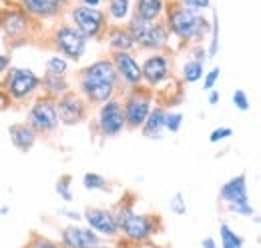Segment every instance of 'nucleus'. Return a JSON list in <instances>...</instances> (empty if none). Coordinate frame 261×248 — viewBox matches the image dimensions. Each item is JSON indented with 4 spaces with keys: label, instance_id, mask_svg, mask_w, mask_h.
<instances>
[{
    "label": "nucleus",
    "instance_id": "nucleus-1",
    "mask_svg": "<svg viewBox=\"0 0 261 248\" xmlns=\"http://www.w3.org/2000/svg\"><path fill=\"white\" fill-rule=\"evenodd\" d=\"M119 76L109 58H100L89 64L79 74V92L91 104H105L119 90Z\"/></svg>",
    "mask_w": 261,
    "mask_h": 248
},
{
    "label": "nucleus",
    "instance_id": "nucleus-2",
    "mask_svg": "<svg viewBox=\"0 0 261 248\" xmlns=\"http://www.w3.org/2000/svg\"><path fill=\"white\" fill-rule=\"evenodd\" d=\"M165 10H167V22H165L167 28L183 42H199L205 34L211 32V22H207L201 12L181 6L179 2H175Z\"/></svg>",
    "mask_w": 261,
    "mask_h": 248
},
{
    "label": "nucleus",
    "instance_id": "nucleus-3",
    "mask_svg": "<svg viewBox=\"0 0 261 248\" xmlns=\"http://www.w3.org/2000/svg\"><path fill=\"white\" fill-rule=\"evenodd\" d=\"M115 220L119 226V234H123L133 244L147 242L153 234H157V218L153 214H139L130 204H121L115 210Z\"/></svg>",
    "mask_w": 261,
    "mask_h": 248
},
{
    "label": "nucleus",
    "instance_id": "nucleus-4",
    "mask_svg": "<svg viewBox=\"0 0 261 248\" xmlns=\"http://www.w3.org/2000/svg\"><path fill=\"white\" fill-rule=\"evenodd\" d=\"M129 30L130 38L135 42V46H141L143 50H153V52H161L169 44V28L165 22H145L137 16H133L129 24L125 26Z\"/></svg>",
    "mask_w": 261,
    "mask_h": 248
},
{
    "label": "nucleus",
    "instance_id": "nucleus-5",
    "mask_svg": "<svg viewBox=\"0 0 261 248\" xmlns=\"http://www.w3.org/2000/svg\"><path fill=\"white\" fill-rule=\"evenodd\" d=\"M221 200L225 202L229 212L241 214V216H253V206L249 202V190H247V174H237L229 178L219 190Z\"/></svg>",
    "mask_w": 261,
    "mask_h": 248
},
{
    "label": "nucleus",
    "instance_id": "nucleus-6",
    "mask_svg": "<svg viewBox=\"0 0 261 248\" xmlns=\"http://www.w3.org/2000/svg\"><path fill=\"white\" fill-rule=\"evenodd\" d=\"M53 42L59 54L66 56L68 60L79 62L87 52L89 38H85L72 24H61L53 34Z\"/></svg>",
    "mask_w": 261,
    "mask_h": 248
},
{
    "label": "nucleus",
    "instance_id": "nucleus-7",
    "mask_svg": "<svg viewBox=\"0 0 261 248\" xmlns=\"http://www.w3.org/2000/svg\"><path fill=\"white\" fill-rule=\"evenodd\" d=\"M29 126L36 134H50L59 128V114H57V102L48 96H40L34 100L29 110Z\"/></svg>",
    "mask_w": 261,
    "mask_h": 248
},
{
    "label": "nucleus",
    "instance_id": "nucleus-8",
    "mask_svg": "<svg viewBox=\"0 0 261 248\" xmlns=\"http://www.w3.org/2000/svg\"><path fill=\"white\" fill-rule=\"evenodd\" d=\"M4 88L12 100L22 102L40 88V76L31 68H12L6 76Z\"/></svg>",
    "mask_w": 261,
    "mask_h": 248
},
{
    "label": "nucleus",
    "instance_id": "nucleus-9",
    "mask_svg": "<svg viewBox=\"0 0 261 248\" xmlns=\"http://www.w3.org/2000/svg\"><path fill=\"white\" fill-rule=\"evenodd\" d=\"M70 18H72V26L85 38H98L107 28V14L98 8L79 4L70 10Z\"/></svg>",
    "mask_w": 261,
    "mask_h": 248
},
{
    "label": "nucleus",
    "instance_id": "nucleus-10",
    "mask_svg": "<svg viewBox=\"0 0 261 248\" xmlns=\"http://www.w3.org/2000/svg\"><path fill=\"white\" fill-rule=\"evenodd\" d=\"M153 108V94L149 90H141V88H133V92L127 96L125 104H123V114H125V124L127 128H141L149 112Z\"/></svg>",
    "mask_w": 261,
    "mask_h": 248
},
{
    "label": "nucleus",
    "instance_id": "nucleus-11",
    "mask_svg": "<svg viewBox=\"0 0 261 248\" xmlns=\"http://www.w3.org/2000/svg\"><path fill=\"white\" fill-rule=\"evenodd\" d=\"M97 126L102 136H117V134H121L127 128L125 114H123V104L117 98H111L105 104H100L97 116Z\"/></svg>",
    "mask_w": 261,
    "mask_h": 248
},
{
    "label": "nucleus",
    "instance_id": "nucleus-12",
    "mask_svg": "<svg viewBox=\"0 0 261 248\" xmlns=\"http://www.w3.org/2000/svg\"><path fill=\"white\" fill-rule=\"evenodd\" d=\"M87 106L89 102L81 94L68 92L57 100V114L59 122L65 126H74L87 118Z\"/></svg>",
    "mask_w": 261,
    "mask_h": 248
},
{
    "label": "nucleus",
    "instance_id": "nucleus-13",
    "mask_svg": "<svg viewBox=\"0 0 261 248\" xmlns=\"http://www.w3.org/2000/svg\"><path fill=\"white\" fill-rule=\"evenodd\" d=\"M83 218L87 220V226L97 232L100 238H117L119 226L115 220V212L107 208H87Z\"/></svg>",
    "mask_w": 261,
    "mask_h": 248
},
{
    "label": "nucleus",
    "instance_id": "nucleus-14",
    "mask_svg": "<svg viewBox=\"0 0 261 248\" xmlns=\"http://www.w3.org/2000/svg\"><path fill=\"white\" fill-rule=\"evenodd\" d=\"M113 66H115V72L119 76L121 82H125L130 88H139L143 84V78H141V64L135 60V56L130 52H113Z\"/></svg>",
    "mask_w": 261,
    "mask_h": 248
},
{
    "label": "nucleus",
    "instance_id": "nucleus-15",
    "mask_svg": "<svg viewBox=\"0 0 261 248\" xmlns=\"http://www.w3.org/2000/svg\"><path fill=\"white\" fill-rule=\"evenodd\" d=\"M169 76H171V64H169V58L163 56L161 52H155L153 56H149L141 64V78L151 88L159 86Z\"/></svg>",
    "mask_w": 261,
    "mask_h": 248
},
{
    "label": "nucleus",
    "instance_id": "nucleus-16",
    "mask_svg": "<svg viewBox=\"0 0 261 248\" xmlns=\"http://www.w3.org/2000/svg\"><path fill=\"white\" fill-rule=\"evenodd\" d=\"M61 246L63 248H97L100 246V236L93 232L89 226L70 224L61 232Z\"/></svg>",
    "mask_w": 261,
    "mask_h": 248
},
{
    "label": "nucleus",
    "instance_id": "nucleus-17",
    "mask_svg": "<svg viewBox=\"0 0 261 248\" xmlns=\"http://www.w3.org/2000/svg\"><path fill=\"white\" fill-rule=\"evenodd\" d=\"M31 28V18L18 8V10H2L0 12V30L8 38H18Z\"/></svg>",
    "mask_w": 261,
    "mask_h": 248
},
{
    "label": "nucleus",
    "instance_id": "nucleus-18",
    "mask_svg": "<svg viewBox=\"0 0 261 248\" xmlns=\"http://www.w3.org/2000/svg\"><path fill=\"white\" fill-rule=\"evenodd\" d=\"M20 10L31 18H55L63 12V6L57 0H20Z\"/></svg>",
    "mask_w": 261,
    "mask_h": 248
},
{
    "label": "nucleus",
    "instance_id": "nucleus-19",
    "mask_svg": "<svg viewBox=\"0 0 261 248\" xmlns=\"http://www.w3.org/2000/svg\"><path fill=\"white\" fill-rule=\"evenodd\" d=\"M8 134H10V142L22 152H29L36 142V132L29 124H12L8 128Z\"/></svg>",
    "mask_w": 261,
    "mask_h": 248
},
{
    "label": "nucleus",
    "instance_id": "nucleus-20",
    "mask_svg": "<svg viewBox=\"0 0 261 248\" xmlns=\"http://www.w3.org/2000/svg\"><path fill=\"white\" fill-rule=\"evenodd\" d=\"M165 8V0H135V16L145 22H157Z\"/></svg>",
    "mask_w": 261,
    "mask_h": 248
},
{
    "label": "nucleus",
    "instance_id": "nucleus-21",
    "mask_svg": "<svg viewBox=\"0 0 261 248\" xmlns=\"http://www.w3.org/2000/svg\"><path fill=\"white\" fill-rule=\"evenodd\" d=\"M165 118H167V110H165L163 106L151 108L147 120L141 126L143 128V134L147 138H161V134H163L165 130Z\"/></svg>",
    "mask_w": 261,
    "mask_h": 248
},
{
    "label": "nucleus",
    "instance_id": "nucleus-22",
    "mask_svg": "<svg viewBox=\"0 0 261 248\" xmlns=\"http://www.w3.org/2000/svg\"><path fill=\"white\" fill-rule=\"evenodd\" d=\"M107 40L113 52H130L135 48V42L130 38V34L127 28L123 26H113L107 32Z\"/></svg>",
    "mask_w": 261,
    "mask_h": 248
},
{
    "label": "nucleus",
    "instance_id": "nucleus-23",
    "mask_svg": "<svg viewBox=\"0 0 261 248\" xmlns=\"http://www.w3.org/2000/svg\"><path fill=\"white\" fill-rule=\"evenodd\" d=\"M40 86L44 88V92L48 98H53V100H59L61 96H65L68 94V82H66L63 76H53V74H44L42 78H40Z\"/></svg>",
    "mask_w": 261,
    "mask_h": 248
},
{
    "label": "nucleus",
    "instance_id": "nucleus-24",
    "mask_svg": "<svg viewBox=\"0 0 261 248\" xmlns=\"http://www.w3.org/2000/svg\"><path fill=\"white\" fill-rule=\"evenodd\" d=\"M219 236H221V248H243V238L225 222L219 224Z\"/></svg>",
    "mask_w": 261,
    "mask_h": 248
},
{
    "label": "nucleus",
    "instance_id": "nucleus-25",
    "mask_svg": "<svg viewBox=\"0 0 261 248\" xmlns=\"http://www.w3.org/2000/svg\"><path fill=\"white\" fill-rule=\"evenodd\" d=\"M130 12V0H109V16L117 22L125 20Z\"/></svg>",
    "mask_w": 261,
    "mask_h": 248
},
{
    "label": "nucleus",
    "instance_id": "nucleus-26",
    "mask_svg": "<svg viewBox=\"0 0 261 248\" xmlns=\"http://www.w3.org/2000/svg\"><path fill=\"white\" fill-rule=\"evenodd\" d=\"M201 78H203V62L191 58V60H187L183 64V80L187 84H193Z\"/></svg>",
    "mask_w": 261,
    "mask_h": 248
},
{
    "label": "nucleus",
    "instance_id": "nucleus-27",
    "mask_svg": "<svg viewBox=\"0 0 261 248\" xmlns=\"http://www.w3.org/2000/svg\"><path fill=\"white\" fill-rule=\"evenodd\" d=\"M217 52H219V16H217V12L213 10V14H211V40H209L207 56H209V58H215Z\"/></svg>",
    "mask_w": 261,
    "mask_h": 248
},
{
    "label": "nucleus",
    "instance_id": "nucleus-28",
    "mask_svg": "<svg viewBox=\"0 0 261 248\" xmlns=\"http://www.w3.org/2000/svg\"><path fill=\"white\" fill-rule=\"evenodd\" d=\"M66 72H68V62L63 56H50L46 60V74H53V76H63L65 78Z\"/></svg>",
    "mask_w": 261,
    "mask_h": 248
},
{
    "label": "nucleus",
    "instance_id": "nucleus-29",
    "mask_svg": "<svg viewBox=\"0 0 261 248\" xmlns=\"http://www.w3.org/2000/svg\"><path fill=\"white\" fill-rule=\"evenodd\" d=\"M83 186L87 190H107L109 188V182L102 174H97V172H87L83 176Z\"/></svg>",
    "mask_w": 261,
    "mask_h": 248
},
{
    "label": "nucleus",
    "instance_id": "nucleus-30",
    "mask_svg": "<svg viewBox=\"0 0 261 248\" xmlns=\"http://www.w3.org/2000/svg\"><path fill=\"white\" fill-rule=\"evenodd\" d=\"M183 126V114L181 112H167V118H165V130L169 132H179Z\"/></svg>",
    "mask_w": 261,
    "mask_h": 248
},
{
    "label": "nucleus",
    "instance_id": "nucleus-31",
    "mask_svg": "<svg viewBox=\"0 0 261 248\" xmlns=\"http://www.w3.org/2000/svg\"><path fill=\"white\" fill-rule=\"evenodd\" d=\"M57 194L65 200V202H70L72 200V192H70V176L65 174L63 178H59L57 182Z\"/></svg>",
    "mask_w": 261,
    "mask_h": 248
},
{
    "label": "nucleus",
    "instance_id": "nucleus-32",
    "mask_svg": "<svg viewBox=\"0 0 261 248\" xmlns=\"http://www.w3.org/2000/svg\"><path fill=\"white\" fill-rule=\"evenodd\" d=\"M233 106H235L237 110H241V112H247V110L251 108L249 96H247L245 90H235V92H233Z\"/></svg>",
    "mask_w": 261,
    "mask_h": 248
},
{
    "label": "nucleus",
    "instance_id": "nucleus-33",
    "mask_svg": "<svg viewBox=\"0 0 261 248\" xmlns=\"http://www.w3.org/2000/svg\"><path fill=\"white\" fill-rule=\"evenodd\" d=\"M171 212H175V214H185L187 212V202L183 200V192H175V196L171 198Z\"/></svg>",
    "mask_w": 261,
    "mask_h": 248
},
{
    "label": "nucleus",
    "instance_id": "nucleus-34",
    "mask_svg": "<svg viewBox=\"0 0 261 248\" xmlns=\"http://www.w3.org/2000/svg\"><path fill=\"white\" fill-rule=\"evenodd\" d=\"M24 248H63V246L59 242H55V240H48V238H42V236H33Z\"/></svg>",
    "mask_w": 261,
    "mask_h": 248
},
{
    "label": "nucleus",
    "instance_id": "nucleus-35",
    "mask_svg": "<svg viewBox=\"0 0 261 248\" xmlns=\"http://www.w3.org/2000/svg\"><path fill=\"white\" fill-rule=\"evenodd\" d=\"M231 134H233V130H231L229 126H219V128H215V130L209 134V142H211V144H217V142L229 138Z\"/></svg>",
    "mask_w": 261,
    "mask_h": 248
},
{
    "label": "nucleus",
    "instance_id": "nucleus-36",
    "mask_svg": "<svg viewBox=\"0 0 261 248\" xmlns=\"http://www.w3.org/2000/svg\"><path fill=\"white\" fill-rule=\"evenodd\" d=\"M219 76H221V68H213V70H209V72L205 74L203 88H205V90H213L215 84H217V80H219Z\"/></svg>",
    "mask_w": 261,
    "mask_h": 248
},
{
    "label": "nucleus",
    "instance_id": "nucleus-37",
    "mask_svg": "<svg viewBox=\"0 0 261 248\" xmlns=\"http://www.w3.org/2000/svg\"><path fill=\"white\" fill-rule=\"evenodd\" d=\"M181 6H187V8H191V10H195V12H203L205 8H209L211 6V0H177Z\"/></svg>",
    "mask_w": 261,
    "mask_h": 248
},
{
    "label": "nucleus",
    "instance_id": "nucleus-38",
    "mask_svg": "<svg viewBox=\"0 0 261 248\" xmlns=\"http://www.w3.org/2000/svg\"><path fill=\"white\" fill-rule=\"evenodd\" d=\"M63 216H66L68 220H74V222H79V220H83V214L81 212H76V210H68V208H61L59 210Z\"/></svg>",
    "mask_w": 261,
    "mask_h": 248
},
{
    "label": "nucleus",
    "instance_id": "nucleus-39",
    "mask_svg": "<svg viewBox=\"0 0 261 248\" xmlns=\"http://www.w3.org/2000/svg\"><path fill=\"white\" fill-rule=\"evenodd\" d=\"M10 68V56L8 54H0V74H4Z\"/></svg>",
    "mask_w": 261,
    "mask_h": 248
},
{
    "label": "nucleus",
    "instance_id": "nucleus-40",
    "mask_svg": "<svg viewBox=\"0 0 261 248\" xmlns=\"http://www.w3.org/2000/svg\"><path fill=\"white\" fill-rule=\"evenodd\" d=\"M201 246H203V248H219V246H217V242H215L213 238H209V236L201 240Z\"/></svg>",
    "mask_w": 261,
    "mask_h": 248
},
{
    "label": "nucleus",
    "instance_id": "nucleus-41",
    "mask_svg": "<svg viewBox=\"0 0 261 248\" xmlns=\"http://www.w3.org/2000/svg\"><path fill=\"white\" fill-rule=\"evenodd\" d=\"M217 102H219V92L209 90V104H217Z\"/></svg>",
    "mask_w": 261,
    "mask_h": 248
},
{
    "label": "nucleus",
    "instance_id": "nucleus-42",
    "mask_svg": "<svg viewBox=\"0 0 261 248\" xmlns=\"http://www.w3.org/2000/svg\"><path fill=\"white\" fill-rule=\"evenodd\" d=\"M81 4H83V6H91V8H97L98 4H100V0H81Z\"/></svg>",
    "mask_w": 261,
    "mask_h": 248
},
{
    "label": "nucleus",
    "instance_id": "nucleus-43",
    "mask_svg": "<svg viewBox=\"0 0 261 248\" xmlns=\"http://www.w3.org/2000/svg\"><path fill=\"white\" fill-rule=\"evenodd\" d=\"M57 2H59L61 6H65V4H68V0H57Z\"/></svg>",
    "mask_w": 261,
    "mask_h": 248
},
{
    "label": "nucleus",
    "instance_id": "nucleus-44",
    "mask_svg": "<svg viewBox=\"0 0 261 248\" xmlns=\"http://www.w3.org/2000/svg\"><path fill=\"white\" fill-rule=\"evenodd\" d=\"M97 248H115V246H107V244H100V246H97Z\"/></svg>",
    "mask_w": 261,
    "mask_h": 248
},
{
    "label": "nucleus",
    "instance_id": "nucleus-45",
    "mask_svg": "<svg viewBox=\"0 0 261 248\" xmlns=\"http://www.w3.org/2000/svg\"><path fill=\"white\" fill-rule=\"evenodd\" d=\"M135 248H147V246H139V244H137V246H135Z\"/></svg>",
    "mask_w": 261,
    "mask_h": 248
}]
</instances>
